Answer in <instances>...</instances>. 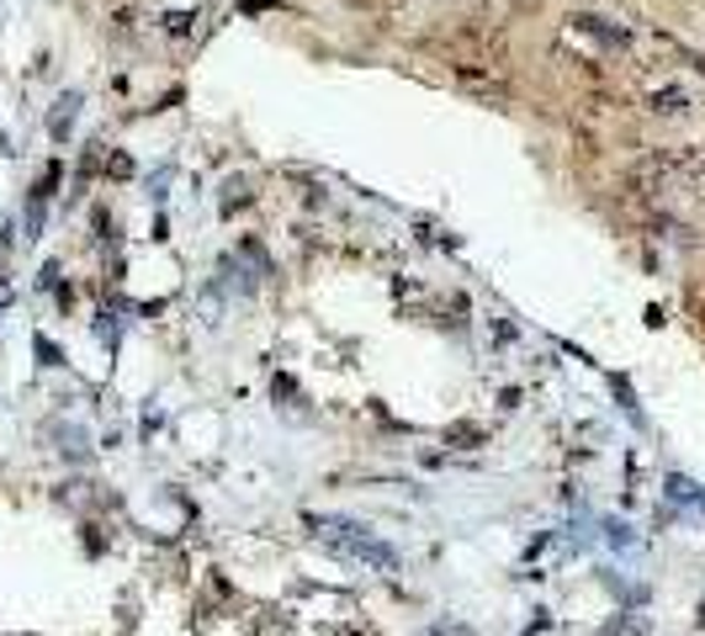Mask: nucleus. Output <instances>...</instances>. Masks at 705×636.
<instances>
[{
	"label": "nucleus",
	"instance_id": "1",
	"mask_svg": "<svg viewBox=\"0 0 705 636\" xmlns=\"http://www.w3.org/2000/svg\"><path fill=\"white\" fill-rule=\"evenodd\" d=\"M318 542H329L335 551L356 557V562H371L382 573H399V551L388 542H377L367 525H356V520H318Z\"/></svg>",
	"mask_w": 705,
	"mask_h": 636
},
{
	"label": "nucleus",
	"instance_id": "2",
	"mask_svg": "<svg viewBox=\"0 0 705 636\" xmlns=\"http://www.w3.org/2000/svg\"><path fill=\"white\" fill-rule=\"evenodd\" d=\"M54 186H59V165H48V170H43V181L32 186V197H27V239L43 234V217H48V202H54Z\"/></svg>",
	"mask_w": 705,
	"mask_h": 636
},
{
	"label": "nucleus",
	"instance_id": "3",
	"mask_svg": "<svg viewBox=\"0 0 705 636\" xmlns=\"http://www.w3.org/2000/svg\"><path fill=\"white\" fill-rule=\"evenodd\" d=\"M80 107H86L80 91H64L59 101H54V112H48V138H54V144H69V133H75V122H80Z\"/></svg>",
	"mask_w": 705,
	"mask_h": 636
},
{
	"label": "nucleus",
	"instance_id": "4",
	"mask_svg": "<svg viewBox=\"0 0 705 636\" xmlns=\"http://www.w3.org/2000/svg\"><path fill=\"white\" fill-rule=\"evenodd\" d=\"M5 308H11V287L0 281V313H5Z\"/></svg>",
	"mask_w": 705,
	"mask_h": 636
}]
</instances>
